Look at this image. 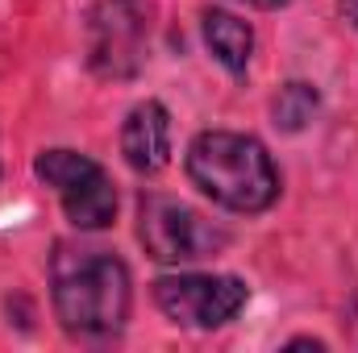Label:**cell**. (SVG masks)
<instances>
[{"label": "cell", "mask_w": 358, "mask_h": 353, "mask_svg": "<svg viewBox=\"0 0 358 353\" xmlns=\"http://www.w3.org/2000/svg\"><path fill=\"white\" fill-rule=\"evenodd\" d=\"M246 283L234 274H167L155 283V303L183 329H221L246 308Z\"/></svg>", "instance_id": "cell-5"}, {"label": "cell", "mask_w": 358, "mask_h": 353, "mask_svg": "<svg viewBox=\"0 0 358 353\" xmlns=\"http://www.w3.org/2000/svg\"><path fill=\"white\" fill-rule=\"evenodd\" d=\"M342 13H346V21L358 29V0H342Z\"/></svg>", "instance_id": "cell-10"}, {"label": "cell", "mask_w": 358, "mask_h": 353, "mask_svg": "<svg viewBox=\"0 0 358 353\" xmlns=\"http://www.w3.org/2000/svg\"><path fill=\"white\" fill-rule=\"evenodd\" d=\"M55 316L71 337H117L129 320V270L108 250L59 246L50 258Z\"/></svg>", "instance_id": "cell-1"}, {"label": "cell", "mask_w": 358, "mask_h": 353, "mask_svg": "<svg viewBox=\"0 0 358 353\" xmlns=\"http://www.w3.org/2000/svg\"><path fill=\"white\" fill-rule=\"evenodd\" d=\"M121 154L138 175H159L171 163V117L159 100H146L125 117Z\"/></svg>", "instance_id": "cell-7"}, {"label": "cell", "mask_w": 358, "mask_h": 353, "mask_svg": "<svg viewBox=\"0 0 358 353\" xmlns=\"http://www.w3.org/2000/svg\"><path fill=\"white\" fill-rule=\"evenodd\" d=\"M246 4H255V8H283L287 0H246Z\"/></svg>", "instance_id": "cell-11"}, {"label": "cell", "mask_w": 358, "mask_h": 353, "mask_svg": "<svg viewBox=\"0 0 358 353\" xmlns=\"http://www.w3.org/2000/svg\"><path fill=\"white\" fill-rule=\"evenodd\" d=\"M34 175L42 179L46 187H55L67 220L76 229H108L117 216V187L113 179L104 175L100 163H92L88 154L76 150H42L34 158Z\"/></svg>", "instance_id": "cell-4"}, {"label": "cell", "mask_w": 358, "mask_h": 353, "mask_svg": "<svg viewBox=\"0 0 358 353\" xmlns=\"http://www.w3.org/2000/svg\"><path fill=\"white\" fill-rule=\"evenodd\" d=\"M187 179L229 212H267L279 200V171L267 146L246 133L208 129L187 146Z\"/></svg>", "instance_id": "cell-2"}, {"label": "cell", "mask_w": 358, "mask_h": 353, "mask_svg": "<svg viewBox=\"0 0 358 353\" xmlns=\"http://www.w3.org/2000/svg\"><path fill=\"white\" fill-rule=\"evenodd\" d=\"M317 108H321V96L313 84H287V88L275 96V125L283 129V133H300L313 117H317Z\"/></svg>", "instance_id": "cell-9"}, {"label": "cell", "mask_w": 358, "mask_h": 353, "mask_svg": "<svg viewBox=\"0 0 358 353\" xmlns=\"http://www.w3.org/2000/svg\"><path fill=\"white\" fill-rule=\"evenodd\" d=\"M146 8L142 0H100L92 13L88 63L104 80H134L146 63Z\"/></svg>", "instance_id": "cell-6"}, {"label": "cell", "mask_w": 358, "mask_h": 353, "mask_svg": "<svg viewBox=\"0 0 358 353\" xmlns=\"http://www.w3.org/2000/svg\"><path fill=\"white\" fill-rule=\"evenodd\" d=\"M138 241L146 246L155 262H196V258L225 250L229 233L204 220L196 208L150 191L138 200Z\"/></svg>", "instance_id": "cell-3"}, {"label": "cell", "mask_w": 358, "mask_h": 353, "mask_svg": "<svg viewBox=\"0 0 358 353\" xmlns=\"http://www.w3.org/2000/svg\"><path fill=\"white\" fill-rule=\"evenodd\" d=\"M204 46L213 50V59L229 71V75H242L250 54H255V33L246 21H238L234 13H221V8H208L204 13Z\"/></svg>", "instance_id": "cell-8"}]
</instances>
